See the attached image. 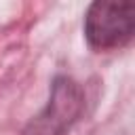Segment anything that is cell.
<instances>
[{
    "label": "cell",
    "mask_w": 135,
    "mask_h": 135,
    "mask_svg": "<svg viewBox=\"0 0 135 135\" xmlns=\"http://www.w3.org/2000/svg\"><path fill=\"white\" fill-rule=\"evenodd\" d=\"M84 110V91L70 76H57L46 105L34 116L21 135H65Z\"/></svg>",
    "instance_id": "1"
},
{
    "label": "cell",
    "mask_w": 135,
    "mask_h": 135,
    "mask_svg": "<svg viewBox=\"0 0 135 135\" xmlns=\"http://www.w3.org/2000/svg\"><path fill=\"white\" fill-rule=\"evenodd\" d=\"M135 34L133 2H93L84 15V36L93 49L124 46Z\"/></svg>",
    "instance_id": "2"
}]
</instances>
